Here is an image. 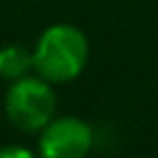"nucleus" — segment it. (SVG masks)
I'll use <instances>...</instances> for the list:
<instances>
[{"instance_id":"f257e3e1","label":"nucleus","mask_w":158,"mask_h":158,"mask_svg":"<svg viewBox=\"0 0 158 158\" xmlns=\"http://www.w3.org/2000/svg\"><path fill=\"white\" fill-rule=\"evenodd\" d=\"M32 57L37 77L47 79L49 84H64L84 72L89 59V42L86 35L74 25H52L40 35Z\"/></svg>"},{"instance_id":"f03ea898","label":"nucleus","mask_w":158,"mask_h":158,"mask_svg":"<svg viewBox=\"0 0 158 158\" xmlns=\"http://www.w3.org/2000/svg\"><path fill=\"white\" fill-rule=\"evenodd\" d=\"M57 99L52 84L42 77H22L10 81L5 91V116L20 131H42L54 118Z\"/></svg>"},{"instance_id":"7ed1b4c3","label":"nucleus","mask_w":158,"mask_h":158,"mask_svg":"<svg viewBox=\"0 0 158 158\" xmlns=\"http://www.w3.org/2000/svg\"><path fill=\"white\" fill-rule=\"evenodd\" d=\"M94 143L91 126L77 116L52 118L40 131V158H86Z\"/></svg>"},{"instance_id":"20e7f679","label":"nucleus","mask_w":158,"mask_h":158,"mask_svg":"<svg viewBox=\"0 0 158 158\" xmlns=\"http://www.w3.org/2000/svg\"><path fill=\"white\" fill-rule=\"evenodd\" d=\"M35 69V57L22 44H7L0 49V77L7 81H17Z\"/></svg>"},{"instance_id":"39448f33","label":"nucleus","mask_w":158,"mask_h":158,"mask_svg":"<svg viewBox=\"0 0 158 158\" xmlns=\"http://www.w3.org/2000/svg\"><path fill=\"white\" fill-rule=\"evenodd\" d=\"M0 158H40V156H35L30 148H22V146H5L0 148Z\"/></svg>"}]
</instances>
